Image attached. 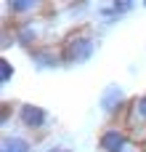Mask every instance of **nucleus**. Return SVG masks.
I'll return each mask as SVG.
<instances>
[{"instance_id":"2","label":"nucleus","mask_w":146,"mask_h":152,"mask_svg":"<svg viewBox=\"0 0 146 152\" xmlns=\"http://www.w3.org/2000/svg\"><path fill=\"white\" fill-rule=\"evenodd\" d=\"M19 120H21L24 128L40 131V128L48 126V112H45L43 107H37V104H21V110H19Z\"/></svg>"},{"instance_id":"9","label":"nucleus","mask_w":146,"mask_h":152,"mask_svg":"<svg viewBox=\"0 0 146 152\" xmlns=\"http://www.w3.org/2000/svg\"><path fill=\"white\" fill-rule=\"evenodd\" d=\"M122 152H144V150H141L138 144H133V142H128V144H125V150H122Z\"/></svg>"},{"instance_id":"5","label":"nucleus","mask_w":146,"mask_h":152,"mask_svg":"<svg viewBox=\"0 0 146 152\" xmlns=\"http://www.w3.org/2000/svg\"><path fill=\"white\" fill-rule=\"evenodd\" d=\"M5 3H8V11L13 16H29L40 8L43 0H5Z\"/></svg>"},{"instance_id":"8","label":"nucleus","mask_w":146,"mask_h":152,"mask_svg":"<svg viewBox=\"0 0 146 152\" xmlns=\"http://www.w3.org/2000/svg\"><path fill=\"white\" fill-rule=\"evenodd\" d=\"M11 77H13V67H11V61H8V59H0V83L5 86Z\"/></svg>"},{"instance_id":"1","label":"nucleus","mask_w":146,"mask_h":152,"mask_svg":"<svg viewBox=\"0 0 146 152\" xmlns=\"http://www.w3.org/2000/svg\"><path fill=\"white\" fill-rule=\"evenodd\" d=\"M90 56H93V40H90V35H85V32L72 35V37L64 43V48H61V61H64V64H82V61H88Z\"/></svg>"},{"instance_id":"7","label":"nucleus","mask_w":146,"mask_h":152,"mask_svg":"<svg viewBox=\"0 0 146 152\" xmlns=\"http://www.w3.org/2000/svg\"><path fill=\"white\" fill-rule=\"evenodd\" d=\"M0 152H32V147L21 136H5L3 144H0Z\"/></svg>"},{"instance_id":"6","label":"nucleus","mask_w":146,"mask_h":152,"mask_svg":"<svg viewBox=\"0 0 146 152\" xmlns=\"http://www.w3.org/2000/svg\"><path fill=\"white\" fill-rule=\"evenodd\" d=\"M122 102H125L122 91H120L117 86H112V88H106V94H104V99H101V107H104L106 112H114V110H117Z\"/></svg>"},{"instance_id":"3","label":"nucleus","mask_w":146,"mask_h":152,"mask_svg":"<svg viewBox=\"0 0 146 152\" xmlns=\"http://www.w3.org/2000/svg\"><path fill=\"white\" fill-rule=\"evenodd\" d=\"M128 144V136L122 128H106L98 139V150L101 152H122Z\"/></svg>"},{"instance_id":"10","label":"nucleus","mask_w":146,"mask_h":152,"mask_svg":"<svg viewBox=\"0 0 146 152\" xmlns=\"http://www.w3.org/2000/svg\"><path fill=\"white\" fill-rule=\"evenodd\" d=\"M51 152H72V150H64V147H59V150H51Z\"/></svg>"},{"instance_id":"4","label":"nucleus","mask_w":146,"mask_h":152,"mask_svg":"<svg viewBox=\"0 0 146 152\" xmlns=\"http://www.w3.org/2000/svg\"><path fill=\"white\" fill-rule=\"evenodd\" d=\"M128 123H130V128H144L146 126V94L144 96H136V99L130 102Z\"/></svg>"}]
</instances>
